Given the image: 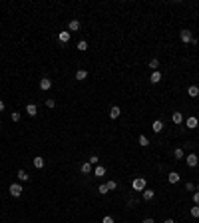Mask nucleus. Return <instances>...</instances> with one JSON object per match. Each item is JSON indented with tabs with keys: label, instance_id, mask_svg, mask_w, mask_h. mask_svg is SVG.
<instances>
[{
	"label": "nucleus",
	"instance_id": "1",
	"mask_svg": "<svg viewBox=\"0 0 199 223\" xmlns=\"http://www.w3.org/2000/svg\"><path fill=\"white\" fill-rule=\"evenodd\" d=\"M146 187H147V183H146V179H143V177H136L132 181V189H133V191H143Z\"/></svg>",
	"mask_w": 199,
	"mask_h": 223
},
{
	"label": "nucleus",
	"instance_id": "2",
	"mask_svg": "<svg viewBox=\"0 0 199 223\" xmlns=\"http://www.w3.org/2000/svg\"><path fill=\"white\" fill-rule=\"evenodd\" d=\"M8 191H10V195H12V197H20V195H22V185H20V183H12V185L8 187Z\"/></svg>",
	"mask_w": 199,
	"mask_h": 223
},
{
	"label": "nucleus",
	"instance_id": "3",
	"mask_svg": "<svg viewBox=\"0 0 199 223\" xmlns=\"http://www.w3.org/2000/svg\"><path fill=\"white\" fill-rule=\"evenodd\" d=\"M179 38H181V42H183V44H189V42L193 40V36H191L189 30H181V32H179Z\"/></svg>",
	"mask_w": 199,
	"mask_h": 223
},
{
	"label": "nucleus",
	"instance_id": "4",
	"mask_svg": "<svg viewBox=\"0 0 199 223\" xmlns=\"http://www.w3.org/2000/svg\"><path fill=\"white\" fill-rule=\"evenodd\" d=\"M185 126H187V128H189V129H195V128L199 126V119H197L195 116H189V118H187V119H185Z\"/></svg>",
	"mask_w": 199,
	"mask_h": 223
},
{
	"label": "nucleus",
	"instance_id": "5",
	"mask_svg": "<svg viewBox=\"0 0 199 223\" xmlns=\"http://www.w3.org/2000/svg\"><path fill=\"white\" fill-rule=\"evenodd\" d=\"M185 164L189 165V167H195V165L199 164V157H197L195 154H191V155H187V157H185Z\"/></svg>",
	"mask_w": 199,
	"mask_h": 223
},
{
	"label": "nucleus",
	"instance_id": "6",
	"mask_svg": "<svg viewBox=\"0 0 199 223\" xmlns=\"http://www.w3.org/2000/svg\"><path fill=\"white\" fill-rule=\"evenodd\" d=\"M161 78H163V76H161V72H159V70H155V72L149 76V82H152V84H159Z\"/></svg>",
	"mask_w": 199,
	"mask_h": 223
},
{
	"label": "nucleus",
	"instance_id": "7",
	"mask_svg": "<svg viewBox=\"0 0 199 223\" xmlns=\"http://www.w3.org/2000/svg\"><path fill=\"white\" fill-rule=\"evenodd\" d=\"M50 88H52V80L50 78H42L40 80V90L46 92V90H50Z\"/></svg>",
	"mask_w": 199,
	"mask_h": 223
},
{
	"label": "nucleus",
	"instance_id": "8",
	"mask_svg": "<svg viewBox=\"0 0 199 223\" xmlns=\"http://www.w3.org/2000/svg\"><path fill=\"white\" fill-rule=\"evenodd\" d=\"M120 116H122L120 106H112V110H110V118H112V119H117Z\"/></svg>",
	"mask_w": 199,
	"mask_h": 223
},
{
	"label": "nucleus",
	"instance_id": "9",
	"mask_svg": "<svg viewBox=\"0 0 199 223\" xmlns=\"http://www.w3.org/2000/svg\"><path fill=\"white\" fill-rule=\"evenodd\" d=\"M179 177H181V175H179L177 171H169V173H167V181H169V183H179Z\"/></svg>",
	"mask_w": 199,
	"mask_h": 223
},
{
	"label": "nucleus",
	"instance_id": "10",
	"mask_svg": "<svg viewBox=\"0 0 199 223\" xmlns=\"http://www.w3.org/2000/svg\"><path fill=\"white\" fill-rule=\"evenodd\" d=\"M171 119H173V124L179 126V124L183 122V114H181V112H173V114H171Z\"/></svg>",
	"mask_w": 199,
	"mask_h": 223
},
{
	"label": "nucleus",
	"instance_id": "11",
	"mask_svg": "<svg viewBox=\"0 0 199 223\" xmlns=\"http://www.w3.org/2000/svg\"><path fill=\"white\" fill-rule=\"evenodd\" d=\"M80 20H70V24H68V28H70V32H78L80 30Z\"/></svg>",
	"mask_w": 199,
	"mask_h": 223
},
{
	"label": "nucleus",
	"instance_id": "12",
	"mask_svg": "<svg viewBox=\"0 0 199 223\" xmlns=\"http://www.w3.org/2000/svg\"><path fill=\"white\" fill-rule=\"evenodd\" d=\"M26 114H28L30 118H34L36 114H38V108H36L34 104H28V106H26Z\"/></svg>",
	"mask_w": 199,
	"mask_h": 223
},
{
	"label": "nucleus",
	"instance_id": "13",
	"mask_svg": "<svg viewBox=\"0 0 199 223\" xmlns=\"http://www.w3.org/2000/svg\"><path fill=\"white\" fill-rule=\"evenodd\" d=\"M152 129H153L155 134H159L161 129H163V122H161V119H155V122L152 124Z\"/></svg>",
	"mask_w": 199,
	"mask_h": 223
},
{
	"label": "nucleus",
	"instance_id": "14",
	"mask_svg": "<svg viewBox=\"0 0 199 223\" xmlns=\"http://www.w3.org/2000/svg\"><path fill=\"white\" fill-rule=\"evenodd\" d=\"M58 40H60L62 44H66V42H70V32H68V30L60 32V34H58Z\"/></svg>",
	"mask_w": 199,
	"mask_h": 223
},
{
	"label": "nucleus",
	"instance_id": "15",
	"mask_svg": "<svg viewBox=\"0 0 199 223\" xmlns=\"http://www.w3.org/2000/svg\"><path fill=\"white\" fill-rule=\"evenodd\" d=\"M153 197H155V191H153V189H147V187L143 189V199H146V201H152Z\"/></svg>",
	"mask_w": 199,
	"mask_h": 223
},
{
	"label": "nucleus",
	"instance_id": "16",
	"mask_svg": "<svg viewBox=\"0 0 199 223\" xmlns=\"http://www.w3.org/2000/svg\"><path fill=\"white\" fill-rule=\"evenodd\" d=\"M32 164H34V167H36V170H42V167H44V157L36 155V157H34V161H32Z\"/></svg>",
	"mask_w": 199,
	"mask_h": 223
},
{
	"label": "nucleus",
	"instance_id": "17",
	"mask_svg": "<svg viewBox=\"0 0 199 223\" xmlns=\"http://www.w3.org/2000/svg\"><path fill=\"white\" fill-rule=\"evenodd\" d=\"M94 175L104 177V175H106V167H104V165H96V167H94Z\"/></svg>",
	"mask_w": 199,
	"mask_h": 223
},
{
	"label": "nucleus",
	"instance_id": "18",
	"mask_svg": "<svg viewBox=\"0 0 199 223\" xmlns=\"http://www.w3.org/2000/svg\"><path fill=\"white\" fill-rule=\"evenodd\" d=\"M80 171H82V173H92V171H94V170H92V164H90V161L82 164V165H80Z\"/></svg>",
	"mask_w": 199,
	"mask_h": 223
},
{
	"label": "nucleus",
	"instance_id": "19",
	"mask_svg": "<svg viewBox=\"0 0 199 223\" xmlns=\"http://www.w3.org/2000/svg\"><path fill=\"white\" fill-rule=\"evenodd\" d=\"M86 78H88V72H86V70H78V72H76V80H78V82H84Z\"/></svg>",
	"mask_w": 199,
	"mask_h": 223
},
{
	"label": "nucleus",
	"instance_id": "20",
	"mask_svg": "<svg viewBox=\"0 0 199 223\" xmlns=\"http://www.w3.org/2000/svg\"><path fill=\"white\" fill-rule=\"evenodd\" d=\"M187 94L191 98H197L199 96V86H189V90H187Z\"/></svg>",
	"mask_w": 199,
	"mask_h": 223
},
{
	"label": "nucleus",
	"instance_id": "21",
	"mask_svg": "<svg viewBox=\"0 0 199 223\" xmlns=\"http://www.w3.org/2000/svg\"><path fill=\"white\" fill-rule=\"evenodd\" d=\"M137 141H139V145H142V148H147V145H149V139L146 138V135H139V138H137Z\"/></svg>",
	"mask_w": 199,
	"mask_h": 223
},
{
	"label": "nucleus",
	"instance_id": "22",
	"mask_svg": "<svg viewBox=\"0 0 199 223\" xmlns=\"http://www.w3.org/2000/svg\"><path fill=\"white\" fill-rule=\"evenodd\" d=\"M147 66H149V68H152L153 72H155V70L159 68V60H157V58H152V60H149V64H147Z\"/></svg>",
	"mask_w": 199,
	"mask_h": 223
},
{
	"label": "nucleus",
	"instance_id": "23",
	"mask_svg": "<svg viewBox=\"0 0 199 223\" xmlns=\"http://www.w3.org/2000/svg\"><path fill=\"white\" fill-rule=\"evenodd\" d=\"M18 179H20V181H28L30 175H28V173H26L24 170H18Z\"/></svg>",
	"mask_w": 199,
	"mask_h": 223
},
{
	"label": "nucleus",
	"instance_id": "24",
	"mask_svg": "<svg viewBox=\"0 0 199 223\" xmlns=\"http://www.w3.org/2000/svg\"><path fill=\"white\" fill-rule=\"evenodd\" d=\"M78 50H80V52H86V50H88V42H86V40H80V42H78Z\"/></svg>",
	"mask_w": 199,
	"mask_h": 223
},
{
	"label": "nucleus",
	"instance_id": "25",
	"mask_svg": "<svg viewBox=\"0 0 199 223\" xmlns=\"http://www.w3.org/2000/svg\"><path fill=\"white\" fill-rule=\"evenodd\" d=\"M189 213H191V217H195V219H197V217H199V205H193V207L189 209Z\"/></svg>",
	"mask_w": 199,
	"mask_h": 223
},
{
	"label": "nucleus",
	"instance_id": "26",
	"mask_svg": "<svg viewBox=\"0 0 199 223\" xmlns=\"http://www.w3.org/2000/svg\"><path fill=\"white\" fill-rule=\"evenodd\" d=\"M106 185H107V189H110V191H114V189L117 187V183H116V179H110V181H107Z\"/></svg>",
	"mask_w": 199,
	"mask_h": 223
},
{
	"label": "nucleus",
	"instance_id": "27",
	"mask_svg": "<svg viewBox=\"0 0 199 223\" xmlns=\"http://www.w3.org/2000/svg\"><path fill=\"white\" fill-rule=\"evenodd\" d=\"M88 161H90V164H92V165H98V164H100V157L94 154V155H90V160H88Z\"/></svg>",
	"mask_w": 199,
	"mask_h": 223
},
{
	"label": "nucleus",
	"instance_id": "28",
	"mask_svg": "<svg viewBox=\"0 0 199 223\" xmlns=\"http://www.w3.org/2000/svg\"><path fill=\"white\" fill-rule=\"evenodd\" d=\"M98 191H100V195H106L107 191H110V189H107V185H106V183H102V185L98 187Z\"/></svg>",
	"mask_w": 199,
	"mask_h": 223
},
{
	"label": "nucleus",
	"instance_id": "29",
	"mask_svg": "<svg viewBox=\"0 0 199 223\" xmlns=\"http://www.w3.org/2000/svg\"><path fill=\"white\" fill-rule=\"evenodd\" d=\"M173 155L177 157V160H183V150H181V148H177V150L173 151Z\"/></svg>",
	"mask_w": 199,
	"mask_h": 223
},
{
	"label": "nucleus",
	"instance_id": "30",
	"mask_svg": "<svg viewBox=\"0 0 199 223\" xmlns=\"http://www.w3.org/2000/svg\"><path fill=\"white\" fill-rule=\"evenodd\" d=\"M10 119L12 122H20V112H12L10 114Z\"/></svg>",
	"mask_w": 199,
	"mask_h": 223
},
{
	"label": "nucleus",
	"instance_id": "31",
	"mask_svg": "<svg viewBox=\"0 0 199 223\" xmlns=\"http://www.w3.org/2000/svg\"><path fill=\"white\" fill-rule=\"evenodd\" d=\"M102 223H116V221H114V217H112V215H106L104 219H102Z\"/></svg>",
	"mask_w": 199,
	"mask_h": 223
},
{
	"label": "nucleus",
	"instance_id": "32",
	"mask_svg": "<svg viewBox=\"0 0 199 223\" xmlns=\"http://www.w3.org/2000/svg\"><path fill=\"white\" fill-rule=\"evenodd\" d=\"M193 205H199V191H193Z\"/></svg>",
	"mask_w": 199,
	"mask_h": 223
},
{
	"label": "nucleus",
	"instance_id": "33",
	"mask_svg": "<svg viewBox=\"0 0 199 223\" xmlns=\"http://www.w3.org/2000/svg\"><path fill=\"white\" fill-rule=\"evenodd\" d=\"M46 106H48V108H50V110H52V108H56V102H54L52 98H50V100H46Z\"/></svg>",
	"mask_w": 199,
	"mask_h": 223
},
{
	"label": "nucleus",
	"instance_id": "34",
	"mask_svg": "<svg viewBox=\"0 0 199 223\" xmlns=\"http://www.w3.org/2000/svg\"><path fill=\"white\" fill-rule=\"evenodd\" d=\"M185 189H187V191H193V189H195V185H193L191 181H187V183H185Z\"/></svg>",
	"mask_w": 199,
	"mask_h": 223
},
{
	"label": "nucleus",
	"instance_id": "35",
	"mask_svg": "<svg viewBox=\"0 0 199 223\" xmlns=\"http://www.w3.org/2000/svg\"><path fill=\"white\" fill-rule=\"evenodd\" d=\"M142 223H155V221H153V219H152V217H147V219H143V221H142Z\"/></svg>",
	"mask_w": 199,
	"mask_h": 223
},
{
	"label": "nucleus",
	"instance_id": "36",
	"mask_svg": "<svg viewBox=\"0 0 199 223\" xmlns=\"http://www.w3.org/2000/svg\"><path fill=\"white\" fill-rule=\"evenodd\" d=\"M163 223H175V221H173V219H171V217H167V219H165Z\"/></svg>",
	"mask_w": 199,
	"mask_h": 223
},
{
	"label": "nucleus",
	"instance_id": "37",
	"mask_svg": "<svg viewBox=\"0 0 199 223\" xmlns=\"http://www.w3.org/2000/svg\"><path fill=\"white\" fill-rule=\"evenodd\" d=\"M2 110H4V102L0 100V112H2Z\"/></svg>",
	"mask_w": 199,
	"mask_h": 223
}]
</instances>
